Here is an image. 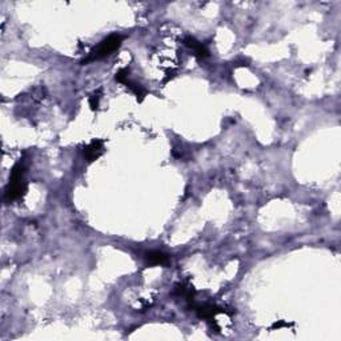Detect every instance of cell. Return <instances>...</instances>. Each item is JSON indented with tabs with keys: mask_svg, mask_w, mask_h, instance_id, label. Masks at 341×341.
<instances>
[{
	"mask_svg": "<svg viewBox=\"0 0 341 341\" xmlns=\"http://www.w3.org/2000/svg\"><path fill=\"white\" fill-rule=\"evenodd\" d=\"M146 262H147V264L150 266H167L170 258L162 250H151V252L146 254Z\"/></svg>",
	"mask_w": 341,
	"mask_h": 341,
	"instance_id": "5b68a950",
	"label": "cell"
},
{
	"mask_svg": "<svg viewBox=\"0 0 341 341\" xmlns=\"http://www.w3.org/2000/svg\"><path fill=\"white\" fill-rule=\"evenodd\" d=\"M126 86H127V87L130 88V90H131L134 94H135V96L138 98V100H139V102H142V100L146 98V95H147V91H146V90H144V88L142 87L140 84L132 83V82L127 80V82H126Z\"/></svg>",
	"mask_w": 341,
	"mask_h": 341,
	"instance_id": "8992f818",
	"label": "cell"
},
{
	"mask_svg": "<svg viewBox=\"0 0 341 341\" xmlns=\"http://www.w3.org/2000/svg\"><path fill=\"white\" fill-rule=\"evenodd\" d=\"M26 167L22 163L14 166L10 176V182L7 186V198L10 202L18 200L27 192V182H26Z\"/></svg>",
	"mask_w": 341,
	"mask_h": 341,
	"instance_id": "6da1fadb",
	"label": "cell"
},
{
	"mask_svg": "<svg viewBox=\"0 0 341 341\" xmlns=\"http://www.w3.org/2000/svg\"><path fill=\"white\" fill-rule=\"evenodd\" d=\"M115 79H116V82H119V83L126 84V82H127V80H128L127 70H126V68H122V70H119V71L116 72Z\"/></svg>",
	"mask_w": 341,
	"mask_h": 341,
	"instance_id": "52a82bcc",
	"label": "cell"
},
{
	"mask_svg": "<svg viewBox=\"0 0 341 341\" xmlns=\"http://www.w3.org/2000/svg\"><path fill=\"white\" fill-rule=\"evenodd\" d=\"M122 42H123V36L116 35V34L115 35H110L94 51L90 52V55L87 58H84L82 64H88L91 63V62H95V60L107 58V56L111 55L112 52H115L122 46Z\"/></svg>",
	"mask_w": 341,
	"mask_h": 341,
	"instance_id": "7a4b0ae2",
	"label": "cell"
},
{
	"mask_svg": "<svg viewBox=\"0 0 341 341\" xmlns=\"http://www.w3.org/2000/svg\"><path fill=\"white\" fill-rule=\"evenodd\" d=\"M103 150V142L102 140H94L91 144H88L87 147L84 148V158H86L88 163H92V162H95L96 159H99L102 156Z\"/></svg>",
	"mask_w": 341,
	"mask_h": 341,
	"instance_id": "3957f363",
	"label": "cell"
},
{
	"mask_svg": "<svg viewBox=\"0 0 341 341\" xmlns=\"http://www.w3.org/2000/svg\"><path fill=\"white\" fill-rule=\"evenodd\" d=\"M99 99H100L99 92H95V94L90 98V106H91V108L94 111L99 108Z\"/></svg>",
	"mask_w": 341,
	"mask_h": 341,
	"instance_id": "ba28073f",
	"label": "cell"
},
{
	"mask_svg": "<svg viewBox=\"0 0 341 341\" xmlns=\"http://www.w3.org/2000/svg\"><path fill=\"white\" fill-rule=\"evenodd\" d=\"M184 44H186V47L190 48V50L194 51V56L198 58V59H206V58L210 56V51H208V48H206L202 43L198 42L194 38H192V36H186V39H184Z\"/></svg>",
	"mask_w": 341,
	"mask_h": 341,
	"instance_id": "277c9868",
	"label": "cell"
}]
</instances>
